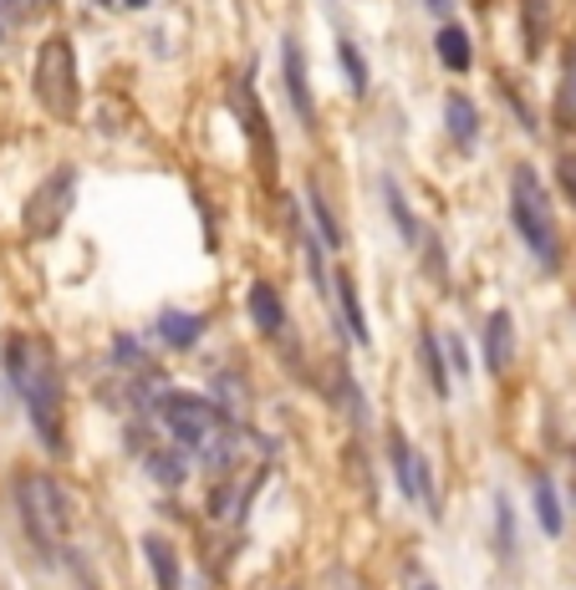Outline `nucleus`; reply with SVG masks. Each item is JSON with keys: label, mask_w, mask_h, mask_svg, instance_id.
<instances>
[{"label": "nucleus", "mask_w": 576, "mask_h": 590, "mask_svg": "<svg viewBox=\"0 0 576 590\" xmlns=\"http://www.w3.org/2000/svg\"><path fill=\"white\" fill-rule=\"evenodd\" d=\"M148 473H153V479H159L163 489H179L189 479V459H184V448H153V453H148Z\"/></svg>", "instance_id": "22"}, {"label": "nucleus", "mask_w": 576, "mask_h": 590, "mask_svg": "<svg viewBox=\"0 0 576 590\" xmlns=\"http://www.w3.org/2000/svg\"><path fill=\"white\" fill-rule=\"evenodd\" d=\"M556 184H562L566 204H572V210H576V148H566V153L556 158Z\"/></svg>", "instance_id": "26"}, {"label": "nucleus", "mask_w": 576, "mask_h": 590, "mask_svg": "<svg viewBox=\"0 0 576 590\" xmlns=\"http://www.w3.org/2000/svg\"><path fill=\"white\" fill-rule=\"evenodd\" d=\"M562 118L576 122V56L566 62V82H562Z\"/></svg>", "instance_id": "27"}, {"label": "nucleus", "mask_w": 576, "mask_h": 590, "mask_svg": "<svg viewBox=\"0 0 576 590\" xmlns=\"http://www.w3.org/2000/svg\"><path fill=\"white\" fill-rule=\"evenodd\" d=\"M480 128H484V118H480V103H474V97L444 93V132L455 138L459 153H474V148H480Z\"/></svg>", "instance_id": "13"}, {"label": "nucleus", "mask_w": 576, "mask_h": 590, "mask_svg": "<svg viewBox=\"0 0 576 590\" xmlns=\"http://www.w3.org/2000/svg\"><path fill=\"white\" fill-rule=\"evenodd\" d=\"M332 301H337V311H342L348 342L352 346H373V321H367V305H362V296H358L352 270H332Z\"/></svg>", "instance_id": "12"}, {"label": "nucleus", "mask_w": 576, "mask_h": 590, "mask_svg": "<svg viewBox=\"0 0 576 590\" xmlns=\"http://www.w3.org/2000/svg\"><path fill=\"white\" fill-rule=\"evenodd\" d=\"M424 6H429V15L439 21V26L444 21H455V0H424Z\"/></svg>", "instance_id": "28"}, {"label": "nucleus", "mask_w": 576, "mask_h": 590, "mask_svg": "<svg viewBox=\"0 0 576 590\" xmlns=\"http://www.w3.org/2000/svg\"><path fill=\"white\" fill-rule=\"evenodd\" d=\"M510 224H515L525 255H531L541 270H562V260H566L562 224L551 214V194L541 189L531 163H521V169L510 173Z\"/></svg>", "instance_id": "2"}, {"label": "nucleus", "mask_w": 576, "mask_h": 590, "mask_svg": "<svg viewBox=\"0 0 576 590\" xmlns=\"http://www.w3.org/2000/svg\"><path fill=\"white\" fill-rule=\"evenodd\" d=\"M245 311H250V326L266 336V342H281L286 326H291V315H286V296L270 280H250L245 290Z\"/></svg>", "instance_id": "10"}, {"label": "nucleus", "mask_w": 576, "mask_h": 590, "mask_svg": "<svg viewBox=\"0 0 576 590\" xmlns=\"http://www.w3.org/2000/svg\"><path fill=\"white\" fill-rule=\"evenodd\" d=\"M15 509L26 519V535L36 550H52L72 525V504L62 494V484H56L52 473H36V469L15 479Z\"/></svg>", "instance_id": "4"}, {"label": "nucleus", "mask_w": 576, "mask_h": 590, "mask_svg": "<svg viewBox=\"0 0 576 590\" xmlns=\"http://www.w3.org/2000/svg\"><path fill=\"white\" fill-rule=\"evenodd\" d=\"M281 87H286V103H291L296 122L307 132H317V93H311L307 52H301L296 36H281Z\"/></svg>", "instance_id": "8"}, {"label": "nucleus", "mask_w": 576, "mask_h": 590, "mask_svg": "<svg viewBox=\"0 0 576 590\" xmlns=\"http://www.w3.org/2000/svg\"><path fill=\"white\" fill-rule=\"evenodd\" d=\"M572 459H576V443H572Z\"/></svg>", "instance_id": "32"}, {"label": "nucleus", "mask_w": 576, "mask_h": 590, "mask_svg": "<svg viewBox=\"0 0 576 590\" xmlns=\"http://www.w3.org/2000/svg\"><path fill=\"white\" fill-rule=\"evenodd\" d=\"M408 590H439V580H429V576H418V580H414V586H408Z\"/></svg>", "instance_id": "29"}, {"label": "nucleus", "mask_w": 576, "mask_h": 590, "mask_svg": "<svg viewBox=\"0 0 576 590\" xmlns=\"http://www.w3.org/2000/svg\"><path fill=\"white\" fill-rule=\"evenodd\" d=\"M0 36H6V21H0Z\"/></svg>", "instance_id": "31"}, {"label": "nucleus", "mask_w": 576, "mask_h": 590, "mask_svg": "<svg viewBox=\"0 0 576 590\" xmlns=\"http://www.w3.org/2000/svg\"><path fill=\"white\" fill-rule=\"evenodd\" d=\"M113 362H118V367H128V372H143L148 367V352H143V342H138L134 331H118V336H113Z\"/></svg>", "instance_id": "23"}, {"label": "nucleus", "mask_w": 576, "mask_h": 590, "mask_svg": "<svg viewBox=\"0 0 576 590\" xmlns=\"http://www.w3.org/2000/svg\"><path fill=\"white\" fill-rule=\"evenodd\" d=\"M72 204H77V169L72 163H62L56 173H46L41 179V189L31 194L26 204V239H52L62 224H67Z\"/></svg>", "instance_id": "7"}, {"label": "nucleus", "mask_w": 576, "mask_h": 590, "mask_svg": "<svg viewBox=\"0 0 576 590\" xmlns=\"http://www.w3.org/2000/svg\"><path fill=\"white\" fill-rule=\"evenodd\" d=\"M572 498H576V489H572Z\"/></svg>", "instance_id": "33"}, {"label": "nucleus", "mask_w": 576, "mask_h": 590, "mask_svg": "<svg viewBox=\"0 0 576 590\" xmlns=\"http://www.w3.org/2000/svg\"><path fill=\"white\" fill-rule=\"evenodd\" d=\"M388 463H393V484H398V494L408 498V504H418L429 519H444L439 484H434L429 459L408 443V433H403V428H388Z\"/></svg>", "instance_id": "6"}, {"label": "nucleus", "mask_w": 576, "mask_h": 590, "mask_svg": "<svg viewBox=\"0 0 576 590\" xmlns=\"http://www.w3.org/2000/svg\"><path fill=\"white\" fill-rule=\"evenodd\" d=\"M490 514H495V555L500 560H515V550H521V525H515V504H510V494L490 498Z\"/></svg>", "instance_id": "20"}, {"label": "nucleus", "mask_w": 576, "mask_h": 590, "mask_svg": "<svg viewBox=\"0 0 576 590\" xmlns=\"http://www.w3.org/2000/svg\"><path fill=\"white\" fill-rule=\"evenodd\" d=\"M204 331H210V321L200 311H184V305H163L153 315V342L169 346V352H194Z\"/></svg>", "instance_id": "11"}, {"label": "nucleus", "mask_w": 576, "mask_h": 590, "mask_svg": "<svg viewBox=\"0 0 576 590\" xmlns=\"http://www.w3.org/2000/svg\"><path fill=\"white\" fill-rule=\"evenodd\" d=\"M434 56H439L444 72H455V77H465L469 66H474V41H469V31L459 26V21H444L439 36H434Z\"/></svg>", "instance_id": "16"}, {"label": "nucleus", "mask_w": 576, "mask_h": 590, "mask_svg": "<svg viewBox=\"0 0 576 590\" xmlns=\"http://www.w3.org/2000/svg\"><path fill=\"white\" fill-rule=\"evenodd\" d=\"M444 352H449L455 382H469V377H474V367H469V346H465V336H459V331H449V336H444Z\"/></svg>", "instance_id": "25"}, {"label": "nucleus", "mask_w": 576, "mask_h": 590, "mask_svg": "<svg viewBox=\"0 0 576 590\" xmlns=\"http://www.w3.org/2000/svg\"><path fill=\"white\" fill-rule=\"evenodd\" d=\"M31 87H36V103L52 112V118H77V97H82V82H77V52H72L67 36H52L41 41L36 52V72H31Z\"/></svg>", "instance_id": "5"}, {"label": "nucleus", "mask_w": 576, "mask_h": 590, "mask_svg": "<svg viewBox=\"0 0 576 590\" xmlns=\"http://www.w3.org/2000/svg\"><path fill=\"white\" fill-rule=\"evenodd\" d=\"M153 407H159L163 428L174 433L179 448H210L220 433H230V428H235L230 407H220L215 397H200V393H179V387L159 393V397H153Z\"/></svg>", "instance_id": "3"}, {"label": "nucleus", "mask_w": 576, "mask_h": 590, "mask_svg": "<svg viewBox=\"0 0 576 590\" xmlns=\"http://www.w3.org/2000/svg\"><path fill=\"white\" fill-rule=\"evenodd\" d=\"M337 66H342V77H348L352 97H367V87H373V72H367V56H362L358 41L337 36Z\"/></svg>", "instance_id": "21"}, {"label": "nucleus", "mask_w": 576, "mask_h": 590, "mask_svg": "<svg viewBox=\"0 0 576 590\" xmlns=\"http://www.w3.org/2000/svg\"><path fill=\"white\" fill-rule=\"evenodd\" d=\"M143 560L153 570L159 590H184V570H179V550L169 535H143Z\"/></svg>", "instance_id": "15"}, {"label": "nucleus", "mask_w": 576, "mask_h": 590, "mask_svg": "<svg viewBox=\"0 0 576 590\" xmlns=\"http://www.w3.org/2000/svg\"><path fill=\"white\" fill-rule=\"evenodd\" d=\"M480 362L490 377H505L510 367H515V315L505 311V305H495V311L484 315L480 326Z\"/></svg>", "instance_id": "9"}, {"label": "nucleus", "mask_w": 576, "mask_h": 590, "mask_svg": "<svg viewBox=\"0 0 576 590\" xmlns=\"http://www.w3.org/2000/svg\"><path fill=\"white\" fill-rule=\"evenodd\" d=\"M307 214H311V235L322 239L332 255L348 245V239H342V224H337V214H332V199H327V189L317 184V179L307 184Z\"/></svg>", "instance_id": "18"}, {"label": "nucleus", "mask_w": 576, "mask_h": 590, "mask_svg": "<svg viewBox=\"0 0 576 590\" xmlns=\"http://www.w3.org/2000/svg\"><path fill=\"white\" fill-rule=\"evenodd\" d=\"M541 41H546V0H525V56H536Z\"/></svg>", "instance_id": "24"}, {"label": "nucleus", "mask_w": 576, "mask_h": 590, "mask_svg": "<svg viewBox=\"0 0 576 590\" xmlns=\"http://www.w3.org/2000/svg\"><path fill=\"white\" fill-rule=\"evenodd\" d=\"M118 6H122V11H143L148 0H118Z\"/></svg>", "instance_id": "30"}, {"label": "nucleus", "mask_w": 576, "mask_h": 590, "mask_svg": "<svg viewBox=\"0 0 576 590\" xmlns=\"http://www.w3.org/2000/svg\"><path fill=\"white\" fill-rule=\"evenodd\" d=\"M6 377H11L15 397L26 403L31 412V433L41 438L46 453H62L67 448V428H62V367H56V352L41 336H26V331H15L11 342H6Z\"/></svg>", "instance_id": "1"}, {"label": "nucleus", "mask_w": 576, "mask_h": 590, "mask_svg": "<svg viewBox=\"0 0 576 590\" xmlns=\"http://www.w3.org/2000/svg\"><path fill=\"white\" fill-rule=\"evenodd\" d=\"M383 204H388V219H393L403 245H424V224H418V214H414V204H408L398 179H383Z\"/></svg>", "instance_id": "19"}, {"label": "nucleus", "mask_w": 576, "mask_h": 590, "mask_svg": "<svg viewBox=\"0 0 576 590\" xmlns=\"http://www.w3.org/2000/svg\"><path fill=\"white\" fill-rule=\"evenodd\" d=\"M418 356H424V372H429V387L439 403H449V393H455V372H449V352H444V336L439 331H418Z\"/></svg>", "instance_id": "17"}, {"label": "nucleus", "mask_w": 576, "mask_h": 590, "mask_svg": "<svg viewBox=\"0 0 576 590\" xmlns=\"http://www.w3.org/2000/svg\"><path fill=\"white\" fill-rule=\"evenodd\" d=\"M531 509H536V525L546 539H562L566 529V509H562V489H556V479H551L546 469L531 473Z\"/></svg>", "instance_id": "14"}]
</instances>
